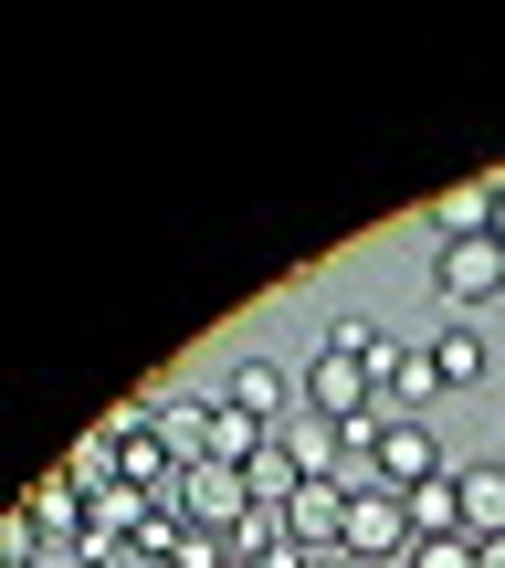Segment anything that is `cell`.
Instances as JSON below:
<instances>
[{
	"label": "cell",
	"mask_w": 505,
	"mask_h": 568,
	"mask_svg": "<svg viewBox=\"0 0 505 568\" xmlns=\"http://www.w3.org/2000/svg\"><path fill=\"white\" fill-rule=\"evenodd\" d=\"M305 410H316V422H358V410H368V368L316 347V368H305Z\"/></svg>",
	"instance_id": "obj_8"
},
{
	"label": "cell",
	"mask_w": 505,
	"mask_h": 568,
	"mask_svg": "<svg viewBox=\"0 0 505 568\" xmlns=\"http://www.w3.org/2000/svg\"><path fill=\"white\" fill-rule=\"evenodd\" d=\"M337 548L347 558H411V516H401V495H390V485H358V495H347V537H337Z\"/></svg>",
	"instance_id": "obj_3"
},
{
	"label": "cell",
	"mask_w": 505,
	"mask_h": 568,
	"mask_svg": "<svg viewBox=\"0 0 505 568\" xmlns=\"http://www.w3.org/2000/svg\"><path fill=\"white\" fill-rule=\"evenodd\" d=\"M63 474H74V495H105V485H117V443H105V432H84V443L63 453Z\"/></svg>",
	"instance_id": "obj_18"
},
{
	"label": "cell",
	"mask_w": 505,
	"mask_h": 568,
	"mask_svg": "<svg viewBox=\"0 0 505 568\" xmlns=\"http://www.w3.org/2000/svg\"><path fill=\"white\" fill-rule=\"evenodd\" d=\"M21 527H32L42 548H84V537H95V516H84V495H74V474H42V485L21 495Z\"/></svg>",
	"instance_id": "obj_4"
},
{
	"label": "cell",
	"mask_w": 505,
	"mask_h": 568,
	"mask_svg": "<svg viewBox=\"0 0 505 568\" xmlns=\"http://www.w3.org/2000/svg\"><path fill=\"white\" fill-rule=\"evenodd\" d=\"M159 443H169V464H211V400H159Z\"/></svg>",
	"instance_id": "obj_13"
},
{
	"label": "cell",
	"mask_w": 505,
	"mask_h": 568,
	"mask_svg": "<svg viewBox=\"0 0 505 568\" xmlns=\"http://www.w3.org/2000/svg\"><path fill=\"white\" fill-rule=\"evenodd\" d=\"M243 506H253V485H243V474H232V464H190L180 474V516H190V527H243Z\"/></svg>",
	"instance_id": "obj_5"
},
{
	"label": "cell",
	"mask_w": 505,
	"mask_h": 568,
	"mask_svg": "<svg viewBox=\"0 0 505 568\" xmlns=\"http://www.w3.org/2000/svg\"><path fill=\"white\" fill-rule=\"evenodd\" d=\"M105 568H138V558H105Z\"/></svg>",
	"instance_id": "obj_24"
},
{
	"label": "cell",
	"mask_w": 505,
	"mask_h": 568,
	"mask_svg": "<svg viewBox=\"0 0 505 568\" xmlns=\"http://www.w3.org/2000/svg\"><path fill=\"white\" fill-rule=\"evenodd\" d=\"M432 284H443V305H495L505 295V243H495V232L432 243Z\"/></svg>",
	"instance_id": "obj_1"
},
{
	"label": "cell",
	"mask_w": 505,
	"mask_h": 568,
	"mask_svg": "<svg viewBox=\"0 0 505 568\" xmlns=\"http://www.w3.org/2000/svg\"><path fill=\"white\" fill-rule=\"evenodd\" d=\"M495 243H505V180H495Z\"/></svg>",
	"instance_id": "obj_23"
},
{
	"label": "cell",
	"mask_w": 505,
	"mask_h": 568,
	"mask_svg": "<svg viewBox=\"0 0 505 568\" xmlns=\"http://www.w3.org/2000/svg\"><path fill=\"white\" fill-rule=\"evenodd\" d=\"M368 379L390 389V422H422V400L443 389V379H432V358H422V347H401V337L368 347Z\"/></svg>",
	"instance_id": "obj_6"
},
{
	"label": "cell",
	"mask_w": 505,
	"mask_h": 568,
	"mask_svg": "<svg viewBox=\"0 0 505 568\" xmlns=\"http://www.w3.org/2000/svg\"><path fill=\"white\" fill-rule=\"evenodd\" d=\"M284 453H295V474L305 485H347V453H337V422H316V410H305V422H284L274 432Z\"/></svg>",
	"instance_id": "obj_10"
},
{
	"label": "cell",
	"mask_w": 505,
	"mask_h": 568,
	"mask_svg": "<svg viewBox=\"0 0 505 568\" xmlns=\"http://www.w3.org/2000/svg\"><path fill=\"white\" fill-rule=\"evenodd\" d=\"M305 568H358V558H347V548H305Z\"/></svg>",
	"instance_id": "obj_22"
},
{
	"label": "cell",
	"mask_w": 505,
	"mask_h": 568,
	"mask_svg": "<svg viewBox=\"0 0 505 568\" xmlns=\"http://www.w3.org/2000/svg\"><path fill=\"white\" fill-rule=\"evenodd\" d=\"M263 443H274L263 422H243V410H222V400H211V464H232V474H243Z\"/></svg>",
	"instance_id": "obj_16"
},
{
	"label": "cell",
	"mask_w": 505,
	"mask_h": 568,
	"mask_svg": "<svg viewBox=\"0 0 505 568\" xmlns=\"http://www.w3.org/2000/svg\"><path fill=\"white\" fill-rule=\"evenodd\" d=\"M169 568H232V537H222V527H190V516H180V527H169Z\"/></svg>",
	"instance_id": "obj_17"
},
{
	"label": "cell",
	"mask_w": 505,
	"mask_h": 568,
	"mask_svg": "<svg viewBox=\"0 0 505 568\" xmlns=\"http://www.w3.org/2000/svg\"><path fill=\"white\" fill-rule=\"evenodd\" d=\"M453 232H495V180H453L432 201V243H453Z\"/></svg>",
	"instance_id": "obj_12"
},
{
	"label": "cell",
	"mask_w": 505,
	"mask_h": 568,
	"mask_svg": "<svg viewBox=\"0 0 505 568\" xmlns=\"http://www.w3.org/2000/svg\"><path fill=\"white\" fill-rule=\"evenodd\" d=\"M422 358H432V379H443V389H474V379H485V337H474V326H443V337H432L422 347Z\"/></svg>",
	"instance_id": "obj_14"
},
{
	"label": "cell",
	"mask_w": 505,
	"mask_h": 568,
	"mask_svg": "<svg viewBox=\"0 0 505 568\" xmlns=\"http://www.w3.org/2000/svg\"><path fill=\"white\" fill-rule=\"evenodd\" d=\"M401 568H474V537H411Z\"/></svg>",
	"instance_id": "obj_19"
},
{
	"label": "cell",
	"mask_w": 505,
	"mask_h": 568,
	"mask_svg": "<svg viewBox=\"0 0 505 568\" xmlns=\"http://www.w3.org/2000/svg\"><path fill=\"white\" fill-rule=\"evenodd\" d=\"M443 432L432 422H390L380 432V464H368V485H390V495H411V485H443Z\"/></svg>",
	"instance_id": "obj_2"
},
{
	"label": "cell",
	"mask_w": 505,
	"mask_h": 568,
	"mask_svg": "<svg viewBox=\"0 0 505 568\" xmlns=\"http://www.w3.org/2000/svg\"><path fill=\"white\" fill-rule=\"evenodd\" d=\"M401 516H411V537H464V495H453V474H443V485H411Z\"/></svg>",
	"instance_id": "obj_15"
},
{
	"label": "cell",
	"mask_w": 505,
	"mask_h": 568,
	"mask_svg": "<svg viewBox=\"0 0 505 568\" xmlns=\"http://www.w3.org/2000/svg\"><path fill=\"white\" fill-rule=\"evenodd\" d=\"M474 568H505V537H474Z\"/></svg>",
	"instance_id": "obj_21"
},
{
	"label": "cell",
	"mask_w": 505,
	"mask_h": 568,
	"mask_svg": "<svg viewBox=\"0 0 505 568\" xmlns=\"http://www.w3.org/2000/svg\"><path fill=\"white\" fill-rule=\"evenodd\" d=\"M347 495L358 485H295L284 495V537H295V548H337L347 537Z\"/></svg>",
	"instance_id": "obj_7"
},
{
	"label": "cell",
	"mask_w": 505,
	"mask_h": 568,
	"mask_svg": "<svg viewBox=\"0 0 505 568\" xmlns=\"http://www.w3.org/2000/svg\"><path fill=\"white\" fill-rule=\"evenodd\" d=\"M453 495H464V537H505V453L495 464H464Z\"/></svg>",
	"instance_id": "obj_11"
},
{
	"label": "cell",
	"mask_w": 505,
	"mask_h": 568,
	"mask_svg": "<svg viewBox=\"0 0 505 568\" xmlns=\"http://www.w3.org/2000/svg\"><path fill=\"white\" fill-rule=\"evenodd\" d=\"M222 410H243V422L274 432V422H284V368H274V358H232V368H222Z\"/></svg>",
	"instance_id": "obj_9"
},
{
	"label": "cell",
	"mask_w": 505,
	"mask_h": 568,
	"mask_svg": "<svg viewBox=\"0 0 505 568\" xmlns=\"http://www.w3.org/2000/svg\"><path fill=\"white\" fill-rule=\"evenodd\" d=\"M368 347H380V326H368V316H337V326H326V358H358L368 368Z\"/></svg>",
	"instance_id": "obj_20"
}]
</instances>
